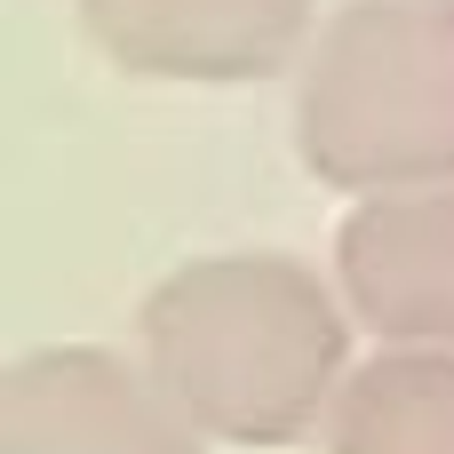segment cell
<instances>
[{
    "label": "cell",
    "mask_w": 454,
    "mask_h": 454,
    "mask_svg": "<svg viewBox=\"0 0 454 454\" xmlns=\"http://www.w3.org/2000/svg\"><path fill=\"white\" fill-rule=\"evenodd\" d=\"M447 8H454V0H447Z\"/></svg>",
    "instance_id": "obj_7"
},
{
    "label": "cell",
    "mask_w": 454,
    "mask_h": 454,
    "mask_svg": "<svg viewBox=\"0 0 454 454\" xmlns=\"http://www.w3.org/2000/svg\"><path fill=\"white\" fill-rule=\"evenodd\" d=\"M184 423L104 351H40L0 383V454H200Z\"/></svg>",
    "instance_id": "obj_3"
},
{
    "label": "cell",
    "mask_w": 454,
    "mask_h": 454,
    "mask_svg": "<svg viewBox=\"0 0 454 454\" xmlns=\"http://www.w3.org/2000/svg\"><path fill=\"white\" fill-rule=\"evenodd\" d=\"M88 32L160 80H255L295 40L311 0H80Z\"/></svg>",
    "instance_id": "obj_4"
},
{
    "label": "cell",
    "mask_w": 454,
    "mask_h": 454,
    "mask_svg": "<svg viewBox=\"0 0 454 454\" xmlns=\"http://www.w3.org/2000/svg\"><path fill=\"white\" fill-rule=\"evenodd\" d=\"M343 287L367 327L399 343H454V192L367 200L343 223Z\"/></svg>",
    "instance_id": "obj_5"
},
{
    "label": "cell",
    "mask_w": 454,
    "mask_h": 454,
    "mask_svg": "<svg viewBox=\"0 0 454 454\" xmlns=\"http://www.w3.org/2000/svg\"><path fill=\"white\" fill-rule=\"evenodd\" d=\"M303 160L327 184H454V8L359 0L327 24L303 80Z\"/></svg>",
    "instance_id": "obj_2"
},
{
    "label": "cell",
    "mask_w": 454,
    "mask_h": 454,
    "mask_svg": "<svg viewBox=\"0 0 454 454\" xmlns=\"http://www.w3.org/2000/svg\"><path fill=\"white\" fill-rule=\"evenodd\" d=\"M335 454H454V359L447 351L375 359L343 391Z\"/></svg>",
    "instance_id": "obj_6"
},
{
    "label": "cell",
    "mask_w": 454,
    "mask_h": 454,
    "mask_svg": "<svg viewBox=\"0 0 454 454\" xmlns=\"http://www.w3.org/2000/svg\"><path fill=\"white\" fill-rule=\"evenodd\" d=\"M144 343L168 399L223 439H303L343 367V319L287 255H223L176 271L144 303Z\"/></svg>",
    "instance_id": "obj_1"
}]
</instances>
